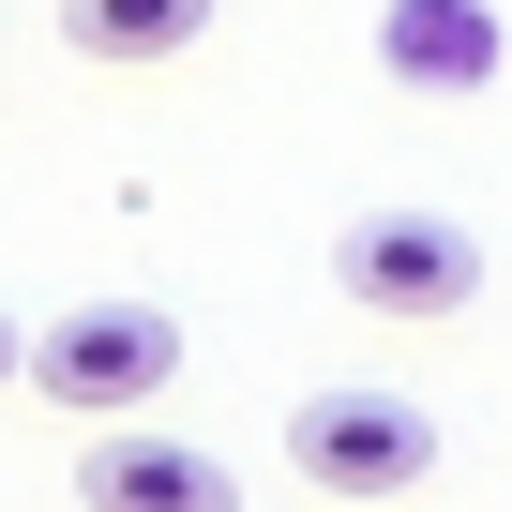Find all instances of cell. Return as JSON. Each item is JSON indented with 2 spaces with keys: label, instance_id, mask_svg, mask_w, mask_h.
Wrapping results in <instances>:
<instances>
[{
  "label": "cell",
  "instance_id": "obj_3",
  "mask_svg": "<svg viewBox=\"0 0 512 512\" xmlns=\"http://www.w3.org/2000/svg\"><path fill=\"white\" fill-rule=\"evenodd\" d=\"M332 287H347L362 317L437 332V317L482 302V226H452V211H362V226L332 241Z\"/></svg>",
  "mask_w": 512,
  "mask_h": 512
},
{
  "label": "cell",
  "instance_id": "obj_4",
  "mask_svg": "<svg viewBox=\"0 0 512 512\" xmlns=\"http://www.w3.org/2000/svg\"><path fill=\"white\" fill-rule=\"evenodd\" d=\"M76 512H241V467L196 452V437H151V422H91Z\"/></svg>",
  "mask_w": 512,
  "mask_h": 512
},
{
  "label": "cell",
  "instance_id": "obj_5",
  "mask_svg": "<svg viewBox=\"0 0 512 512\" xmlns=\"http://www.w3.org/2000/svg\"><path fill=\"white\" fill-rule=\"evenodd\" d=\"M377 61H392V91H497L512 31H497V0H392Z\"/></svg>",
  "mask_w": 512,
  "mask_h": 512
},
{
  "label": "cell",
  "instance_id": "obj_1",
  "mask_svg": "<svg viewBox=\"0 0 512 512\" xmlns=\"http://www.w3.org/2000/svg\"><path fill=\"white\" fill-rule=\"evenodd\" d=\"M166 377H181V317H166V302H121V287H106V302H61V317L31 332V392L76 407V422H136Z\"/></svg>",
  "mask_w": 512,
  "mask_h": 512
},
{
  "label": "cell",
  "instance_id": "obj_2",
  "mask_svg": "<svg viewBox=\"0 0 512 512\" xmlns=\"http://www.w3.org/2000/svg\"><path fill=\"white\" fill-rule=\"evenodd\" d=\"M287 467H302L317 497H422L437 407H422V392H377V377H332V392L287 407Z\"/></svg>",
  "mask_w": 512,
  "mask_h": 512
},
{
  "label": "cell",
  "instance_id": "obj_7",
  "mask_svg": "<svg viewBox=\"0 0 512 512\" xmlns=\"http://www.w3.org/2000/svg\"><path fill=\"white\" fill-rule=\"evenodd\" d=\"M0 377H31V317H0Z\"/></svg>",
  "mask_w": 512,
  "mask_h": 512
},
{
  "label": "cell",
  "instance_id": "obj_6",
  "mask_svg": "<svg viewBox=\"0 0 512 512\" xmlns=\"http://www.w3.org/2000/svg\"><path fill=\"white\" fill-rule=\"evenodd\" d=\"M61 31H76V61H181L211 31V0H61Z\"/></svg>",
  "mask_w": 512,
  "mask_h": 512
}]
</instances>
